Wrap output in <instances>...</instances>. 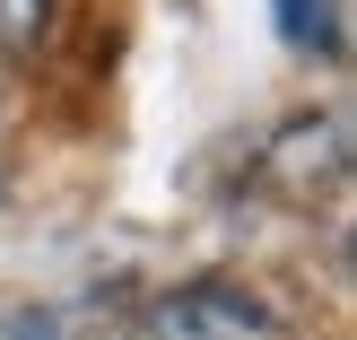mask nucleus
Wrapping results in <instances>:
<instances>
[{
    "mask_svg": "<svg viewBox=\"0 0 357 340\" xmlns=\"http://www.w3.org/2000/svg\"><path fill=\"white\" fill-rule=\"evenodd\" d=\"M157 340H296V314L253 279H183L149 306Z\"/></svg>",
    "mask_w": 357,
    "mask_h": 340,
    "instance_id": "f257e3e1",
    "label": "nucleus"
},
{
    "mask_svg": "<svg viewBox=\"0 0 357 340\" xmlns=\"http://www.w3.org/2000/svg\"><path fill=\"white\" fill-rule=\"evenodd\" d=\"M44 17H52V0H0V79L17 70V52H35Z\"/></svg>",
    "mask_w": 357,
    "mask_h": 340,
    "instance_id": "20e7f679",
    "label": "nucleus"
},
{
    "mask_svg": "<svg viewBox=\"0 0 357 340\" xmlns=\"http://www.w3.org/2000/svg\"><path fill=\"white\" fill-rule=\"evenodd\" d=\"M340 184H349V131H340V114H288L253 149V192H271V201H331Z\"/></svg>",
    "mask_w": 357,
    "mask_h": 340,
    "instance_id": "f03ea898",
    "label": "nucleus"
},
{
    "mask_svg": "<svg viewBox=\"0 0 357 340\" xmlns=\"http://www.w3.org/2000/svg\"><path fill=\"white\" fill-rule=\"evenodd\" d=\"M279 35H288L305 61H340V0H271Z\"/></svg>",
    "mask_w": 357,
    "mask_h": 340,
    "instance_id": "7ed1b4c3",
    "label": "nucleus"
}]
</instances>
